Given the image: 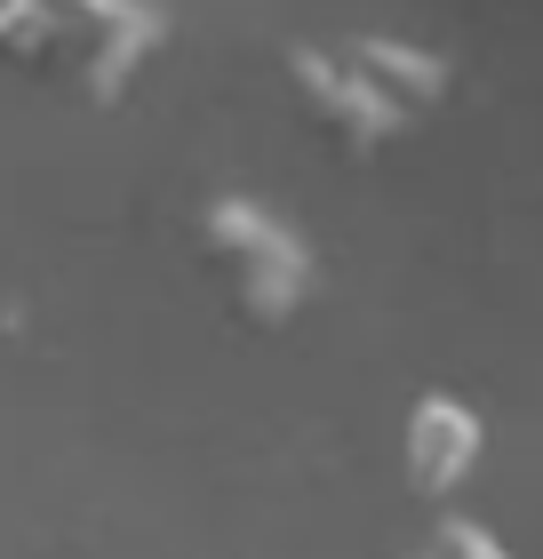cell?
<instances>
[{"label":"cell","mask_w":543,"mask_h":559,"mask_svg":"<svg viewBox=\"0 0 543 559\" xmlns=\"http://www.w3.org/2000/svg\"><path fill=\"white\" fill-rule=\"evenodd\" d=\"M168 48L161 0H0V72L105 112Z\"/></svg>","instance_id":"6da1fadb"},{"label":"cell","mask_w":543,"mask_h":559,"mask_svg":"<svg viewBox=\"0 0 543 559\" xmlns=\"http://www.w3.org/2000/svg\"><path fill=\"white\" fill-rule=\"evenodd\" d=\"M192 248H200V264L216 272L224 312L240 328H256V336H280L288 320H304V304L320 288L312 240L256 192H209L200 200L192 209Z\"/></svg>","instance_id":"7a4b0ae2"},{"label":"cell","mask_w":543,"mask_h":559,"mask_svg":"<svg viewBox=\"0 0 543 559\" xmlns=\"http://www.w3.org/2000/svg\"><path fill=\"white\" fill-rule=\"evenodd\" d=\"M280 88H288V105H296L304 129L328 136L344 160H376L383 144L408 136V112L352 64L344 40H288V48H280Z\"/></svg>","instance_id":"3957f363"},{"label":"cell","mask_w":543,"mask_h":559,"mask_svg":"<svg viewBox=\"0 0 543 559\" xmlns=\"http://www.w3.org/2000/svg\"><path fill=\"white\" fill-rule=\"evenodd\" d=\"M480 455H487V424H480V408L463 392L424 384L408 400V416H400V479H408L416 503H456L472 488Z\"/></svg>","instance_id":"277c9868"},{"label":"cell","mask_w":543,"mask_h":559,"mask_svg":"<svg viewBox=\"0 0 543 559\" xmlns=\"http://www.w3.org/2000/svg\"><path fill=\"white\" fill-rule=\"evenodd\" d=\"M344 48H352V64L408 112V129L432 120L439 105H448V88H456V64L439 57L432 40H408V33H344Z\"/></svg>","instance_id":"5b68a950"},{"label":"cell","mask_w":543,"mask_h":559,"mask_svg":"<svg viewBox=\"0 0 543 559\" xmlns=\"http://www.w3.org/2000/svg\"><path fill=\"white\" fill-rule=\"evenodd\" d=\"M416 559H511V544H504V536H496V527H487V520H463V512H439Z\"/></svg>","instance_id":"8992f818"}]
</instances>
